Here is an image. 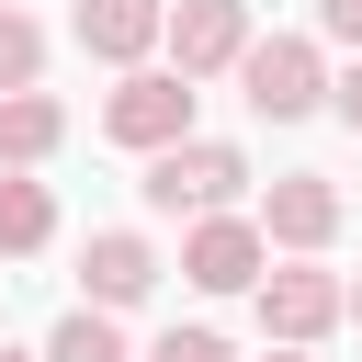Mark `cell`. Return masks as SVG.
Here are the masks:
<instances>
[{
  "instance_id": "obj_6",
  "label": "cell",
  "mask_w": 362,
  "mask_h": 362,
  "mask_svg": "<svg viewBox=\"0 0 362 362\" xmlns=\"http://www.w3.org/2000/svg\"><path fill=\"white\" fill-rule=\"evenodd\" d=\"M158 34H170V57H181V79H215V68L249 57V0H181Z\"/></svg>"
},
{
  "instance_id": "obj_14",
  "label": "cell",
  "mask_w": 362,
  "mask_h": 362,
  "mask_svg": "<svg viewBox=\"0 0 362 362\" xmlns=\"http://www.w3.org/2000/svg\"><path fill=\"white\" fill-rule=\"evenodd\" d=\"M147 362H226V339H215V328H170Z\"/></svg>"
},
{
  "instance_id": "obj_10",
  "label": "cell",
  "mask_w": 362,
  "mask_h": 362,
  "mask_svg": "<svg viewBox=\"0 0 362 362\" xmlns=\"http://www.w3.org/2000/svg\"><path fill=\"white\" fill-rule=\"evenodd\" d=\"M57 136H68V113H57L45 90H11V102H0V170H34V158H57Z\"/></svg>"
},
{
  "instance_id": "obj_8",
  "label": "cell",
  "mask_w": 362,
  "mask_h": 362,
  "mask_svg": "<svg viewBox=\"0 0 362 362\" xmlns=\"http://www.w3.org/2000/svg\"><path fill=\"white\" fill-rule=\"evenodd\" d=\"M260 238H283V249H328V238H339V192H328L317 170H283V181H272Z\"/></svg>"
},
{
  "instance_id": "obj_13",
  "label": "cell",
  "mask_w": 362,
  "mask_h": 362,
  "mask_svg": "<svg viewBox=\"0 0 362 362\" xmlns=\"http://www.w3.org/2000/svg\"><path fill=\"white\" fill-rule=\"evenodd\" d=\"M34 68H45V34H34L23 11H0V102H11V90H34Z\"/></svg>"
},
{
  "instance_id": "obj_17",
  "label": "cell",
  "mask_w": 362,
  "mask_h": 362,
  "mask_svg": "<svg viewBox=\"0 0 362 362\" xmlns=\"http://www.w3.org/2000/svg\"><path fill=\"white\" fill-rule=\"evenodd\" d=\"M339 317H351V328H362V294H339Z\"/></svg>"
},
{
  "instance_id": "obj_1",
  "label": "cell",
  "mask_w": 362,
  "mask_h": 362,
  "mask_svg": "<svg viewBox=\"0 0 362 362\" xmlns=\"http://www.w3.org/2000/svg\"><path fill=\"white\" fill-rule=\"evenodd\" d=\"M238 181H249V158H238V147L181 136V147H158V158H147V181H136V192H147L158 215H226V204H238Z\"/></svg>"
},
{
  "instance_id": "obj_4",
  "label": "cell",
  "mask_w": 362,
  "mask_h": 362,
  "mask_svg": "<svg viewBox=\"0 0 362 362\" xmlns=\"http://www.w3.org/2000/svg\"><path fill=\"white\" fill-rule=\"evenodd\" d=\"M260 328H272V351H305V339H328V328H339V283H328L317 260H283V272H260Z\"/></svg>"
},
{
  "instance_id": "obj_11",
  "label": "cell",
  "mask_w": 362,
  "mask_h": 362,
  "mask_svg": "<svg viewBox=\"0 0 362 362\" xmlns=\"http://www.w3.org/2000/svg\"><path fill=\"white\" fill-rule=\"evenodd\" d=\"M45 238H57V204H45V181L0 170V249L23 260V249H45Z\"/></svg>"
},
{
  "instance_id": "obj_12",
  "label": "cell",
  "mask_w": 362,
  "mask_h": 362,
  "mask_svg": "<svg viewBox=\"0 0 362 362\" xmlns=\"http://www.w3.org/2000/svg\"><path fill=\"white\" fill-rule=\"evenodd\" d=\"M45 362H124V328H113L102 305H68L57 339H45Z\"/></svg>"
},
{
  "instance_id": "obj_15",
  "label": "cell",
  "mask_w": 362,
  "mask_h": 362,
  "mask_svg": "<svg viewBox=\"0 0 362 362\" xmlns=\"http://www.w3.org/2000/svg\"><path fill=\"white\" fill-rule=\"evenodd\" d=\"M317 34H339V45H362V0H317Z\"/></svg>"
},
{
  "instance_id": "obj_7",
  "label": "cell",
  "mask_w": 362,
  "mask_h": 362,
  "mask_svg": "<svg viewBox=\"0 0 362 362\" xmlns=\"http://www.w3.org/2000/svg\"><path fill=\"white\" fill-rule=\"evenodd\" d=\"M79 283H90L79 305H102V317H113V305H136V294L158 283V249H147L136 226H102V238L79 249Z\"/></svg>"
},
{
  "instance_id": "obj_19",
  "label": "cell",
  "mask_w": 362,
  "mask_h": 362,
  "mask_svg": "<svg viewBox=\"0 0 362 362\" xmlns=\"http://www.w3.org/2000/svg\"><path fill=\"white\" fill-rule=\"evenodd\" d=\"M272 362H305V351H272Z\"/></svg>"
},
{
  "instance_id": "obj_9",
  "label": "cell",
  "mask_w": 362,
  "mask_h": 362,
  "mask_svg": "<svg viewBox=\"0 0 362 362\" xmlns=\"http://www.w3.org/2000/svg\"><path fill=\"white\" fill-rule=\"evenodd\" d=\"M158 23H170V0H79V45L102 68H136L158 45Z\"/></svg>"
},
{
  "instance_id": "obj_2",
  "label": "cell",
  "mask_w": 362,
  "mask_h": 362,
  "mask_svg": "<svg viewBox=\"0 0 362 362\" xmlns=\"http://www.w3.org/2000/svg\"><path fill=\"white\" fill-rule=\"evenodd\" d=\"M238 90H249V113L294 124V113H317V102H328V68H317V45H305V34H249Z\"/></svg>"
},
{
  "instance_id": "obj_3",
  "label": "cell",
  "mask_w": 362,
  "mask_h": 362,
  "mask_svg": "<svg viewBox=\"0 0 362 362\" xmlns=\"http://www.w3.org/2000/svg\"><path fill=\"white\" fill-rule=\"evenodd\" d=\"M102 136H113V147H147V158L181 147V136H192V79H181V68H136V79L102 102Z\"/></svg>"
},
{
  "instance_id": "obj_18",
  "label": "cell",
  "mask_w": 362,
  "mask_h": 362,
  "mask_svg": "<svg viewBox=\"0 0 362 362\" xmlns=\"http://www.w3.org/2000/svg\"><path fill=\"white\" fill-rule=\"evenodd\" d=\"M0 362H34V351H11V339H0Z\"/></svg>"
},
{
  "instance_id": "obj_16",
  "label": "cell",
  "mask_w": 362,
  "mask_h": 362,
  "mask_svg": "<svg viewBox=\"0 0 362 362\" xmlns=\"http://www.w3.org/2000/svg\"><path fill=\"white\" fill-rule=\"evenodd\" d=\"M339 124H351V136H362V68H351V79H339Z\"/></svg>"
},
{
  "instance_id": "obj_5",
  "label": "cell",
  "mask_w": 362,
  "mask_h": 362,
  "mask_svg": "<svg viewBox=\"0 0 362 362\" xmlns=\"http://www.w3.org/2000/svg\"><path fill=\"white\" fill-rule=\"evenodd\" d=\"M260 260H272V249H260V226H249V215H204V226L181 238V283H204V294H249V283H260Z\"/></svg>"
}]
</instances>
